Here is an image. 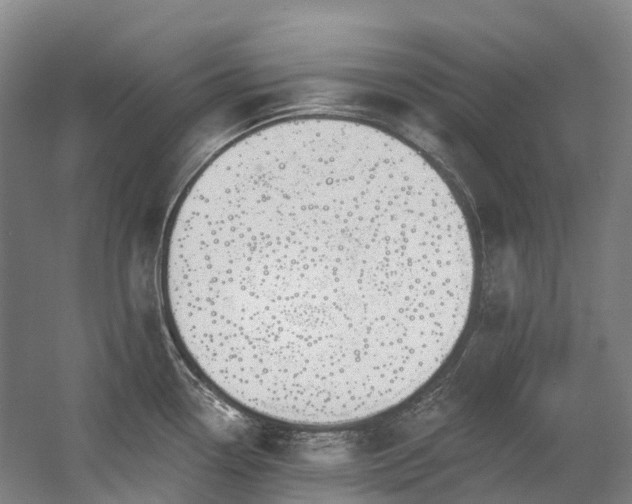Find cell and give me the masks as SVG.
Masks as SVG:
<instances>
[{
  "label": "cell",
  "mask_w": 632,
  "mask_h": 504,
  "mask_svg": "<svg viewBox=\"0 0 632 504\" xmlns=\"http://www.w3.org/2000/svg\"><path fill=\"white\" fill-rule=\"evenodd\" d=\"M474 271L439 173L396 137L332 117L280 121L218 153L162 256L190 360L246 409L317 427L421 388L462 334Z\"/></svg>",
  "instance_id": "obj_1"
}]
</instances>
